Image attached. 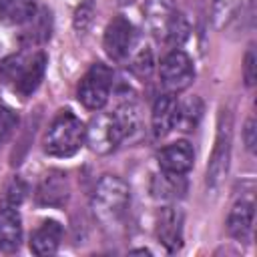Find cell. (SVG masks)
Instances as JSON below:
<instances>
[{"instance_id":"cell-3","label":"cell","mask_w":257,"mask_h":257,"mask_svg":"<svg viewBox=\"0 0 257 257\" xmlns=\"http://www.w3.org/2000/svg\"><path fill=\"white\" fill-rule=\"evenodd\" d=\"M86 139V126L82 120L70 112L62 110L56 114L52 124L48 126V133L44 137V153L50 157H72Z\"/></svg>"},{"instance_id":"cell-23","label":"cell","mask_w":257,"mask_h":257,"mask_svg":"<svg viewBox=\"0 0 257 257\" xmlns=\"http://www.w3.org/2000/svg\"><path fill=\"white\" fill-rule=\"evenodd\" d=\"M26 193H28V189H26V183L22 181V179H12L8 185H6V189H4V197H2V203L4 205H8V207H18L22 201H24V197H26Z\"/></svg>"},{"instance_id":"cell-5","label":"cell","mask_w":257,"mask_h":257,"mask_svg":"<svg viewBox=\"0 0 257 257\" xmlns=\"http://www.w3.org/2000/svg\"><path fill=\"white\" fill-rule=\"evenodd\" d=\"M231 139H233V116H231V110L225 108L219 114L215 147H213L211 161L207 167V185L209 187H219V183L225 179V175L229 171Z\"/></svg>"},{"instance_id":"cell-27","label":"cell","mask_w":257,"mask_h":257,"mask_svg":"<svg viewBox=\"0 0 257 257\" xmlns=\"http://www.w3.org/2000/svg\"><path fill=\"white\" fill-rule=\"evenodd\" d=\"M131 253H145V255H151V251H149V249H133Z\"/></svg>"},{"instance_id":"cell-17","label":"cell","mask_w":257,"mask_h":257,"mask_svg":"<svg viewBox=\"0 0 257 257\" xmlns=\"http://www.w3.org/2000/svg\"><path fill=\"white\" fill-rule=\"evenodd\" d=\"M38 12L36 0H0V20L8 24H26Z\"/></svg>"},{"instance_id":"cell-8","label":"cell","mask_w":257,"mask_h":257,"mask_svg":"<svg viewBox=\"0 0 257 257\" xmlns=\"http://www.w3.org/2000/svg\"><path fill=\"white\" fill-rule=\"evenodd\" d=\"M133 40H135V28L133 24L124 18V16H116L108 22L106 30H104V38H102V46L104 52L110 60H124L131 54L133 48Z\"/></svg>"},{"instance_id":"cell-22","label":"cell","mask_w":257,"mask_h":257,"mask_svg":"<svg viewBox=\"0 0 257 257\" xmlns=\"http://www.w3.org/2000/svg\"><path fill=\"white\" fill-rule=\"evenodd\" d=\"M241 0H213V22L217 28H221L223 24H227L235 10L239 8Z\"/></svg>"},{"instance_id":"cell-19","label":"cell","mask_w":257,"mask_h":257,"mask_svg":"<svg viewBox=\"0 0 257 257\" xmlns=\"http://www.w3.org/2000/svg\"><path fill=\"white\" fill-rule=\"evenodd\" d=\"M203 116V102L199 96H189L185 102H179V116H177V126L179 131H195Z\"/></svg>"},{"instance_id":"cell-21","label":"cell","mask_w":257,"mask_h":257,"mask_svg":"<svg viewBox=\"0 0 257 257\" xmlns=\"http://www.w3.org/2000/svg\"><path fill=\"white\" fill-rule=\"evenodd\" d=\"M16 126H18V114L12 108L0 104V147H4L12 139Z\"/></svg>"},{"instance_id":"cell-11","label":"cell","mask_w":257,"mask_h":257,"mask_svg":"<svg viewBox=\"0 0 257 257\" xmlns=\"http://www.w3.org/2000/svg\"><path fill=\"white\" fill-rule=\"evenodd\" d=\"M70 197V185L66 173L50 171L36 187V201L44 207H62Z\"/></svg>"},{"instance_id":"cell-2","label":"cell","mask_w":257,"mask_h":257,"mask_svg":"<svg viewBox=\"0 0 257 257\" xmlns=\"http://www.w3.org/2000/svg\"><path fill=\"white\" fill-rule=\"evenodd\" d=\"M46 62L48 60L42 50L32 54H12L0 62V78L12 84L18 94L30 96L44 78Z\"/></svg>"},{"instance_id":"cell-6","label":"cell","mask_w":257,"mask_h":257,"mask_svg":"<svg viewBox=\"0 0 257 257\" xmlns=\"http://www.w3.org/2000/svg\"><path fill=\"white\" fill-rule=\"evenodd\" d=\"M124 133L114 112H96L86 126V145L96 155H110L122 143Z\"/></svg>"},{"instance_id":"cell-15","label":"cell","mask_w":257,"mask_h":257,"mask_svg":"<svg viewBox=\"0 0 257 257\" xmlns=\"http://www.w3.org/2000/svg\"><path fill=\"white\" fill-rule=\"evenodd\" d=\"M253 217H255V207L253 201L241 199L237 201L227 217V231L231 237L239 239V241H247L251 231H253Z\"/></svg>"},{"instance_id":"cell-13","label":"cell","mask_w":257,"mask_h":257,"mask_svg":"<svg viewBox=\"0 0 257 257\" xmlns=\"http://www.w3.org/2000/svg\"><path fill=\"white\" fill-rule=\"evenodd\" d=\"M143 12H145V20H147L149 30L159 40H165L167 30H169L175 14H177L173 0H147Z\"/></svg>"},{"instance_id":"cell-10","label":"cell","mask_w":257,"mask_h":257,"mask_svg":"<svg viewBox=\"0 0 257 257\" xmlns=\"http://www.w3.org/2000/svg\"><path fill=\"white\" fill-rule=\"evenodd\" d=\"M177 116H179V100L175 92H163L157 96L153 102V112H151V128L157 139L167 137L175 126H177Z\"/></svg>"},{"instance_id":"cell-20","label":"cell","mask_w":257,"mask_h":257,"mask_svg":"<svg viewBox=\"0 0 257 257\" xmlns=\"http://www.w3.org/2000/svg\"><path fill=\"white\" fill-rule=\"evenodd\" d=\"M153 64L155 60H153V52L149 46H141L131 58V70L139 78H149L153 72Z\"/></svg>"},{"instance_id":"cell-12","label":"cell","mask_w":257,"mask_h":257,"mask_svg":"<svg viewBox=\"0 0 257 257\" xmlns=\"http://www.w3.org/2000/svg\"><path fill=\"white\" fill-rule=\"evenodd\" d=\"M157 237L167 247L169 253H175L183 245V215L175 207H165L159 213Z\"/></svg>"},{"instance_id":"cell-1","label":"cell","mask_w":257,"mask_h":257,"mask_svg":"<svg viewBox=\"0 0 257 257\" xmlns=\"http://www.w3.org/2000/svg\"><path fill=\"white\" fill-rule=\"evenodd\" d=\"M128 207H131L128 185L116 175H104L96 183L90 199V209L94 219L104 229H114L124 221Z\"/></svg>"},{"instance_id":"cell-25","label":"cell","mask_w":257,"mask_h":257,"mask_svg":"<svg viewBox=\"0 0 257 257\" xmlns=\"http://www.w3.org/2000/svg\"><path fill=\"white\" fill-rule=\"evenodd\" d=\"M255 52L249 50L245 54V60H243V78H245V84L247 86H253L255 84V78H257V72H255Z\"/></svg>"},{"instance_id":"cell-24","label":"cell","mask_w":257,"mask_h":257,"mask_svg":"<svg viewBox=\"0 0 257 257\" xmlns=\"http://www.w3.org/2000/svg\"><path fill=\"white\" fill-rule=\"evenodd\" d=\"M90 22H92V6L90 4L78 6L76 12H74V28L80 30V32H84L90 26Z\"/></svg>"},{"instance_id":"cell-7","label":"cell","mask_w":257,"mask_h":257,"mask_svg":"<svg viewBox=\"0 0 257 257\" xmlns=\"http://www.w3.org/2000/svg\"><path fill=\"white\" fill-rule=\"evenodd\" d=\"M159 74H161V80H163L165 88H169V92H177V90L187 88L193 82L195 68H193V62H191L189 54L175 48L161 60Z\"/></svg>"},{"instance_id":"cell-18","label":"cell","mask_w":257,"mask_h":257,"mask_svg":"<svg viewBox=\"0 0 257 257\" xmlns=\"http://www.w3.org/2000/svg\"><path fill=\"white\" fill-rule=\"evenodd\" d=\"M52 18H50V12L48 10H42V12H36L34 14V18L30 20V22H26V24H30L24 32H22V36H20V40H22V44L24 46H36V44H42V42H46L48 38H50V30H52Z\"/></svg>"},{"instance_id":"cell-14","label":"cell","mask_w":257,"mask_h":257,"mask_svg":"<svg viewBox=\"0 0 257 257\" xmlns=\"http://www.w3.org/2000/svg\"><path fill=\"white\" fill-rule=\"evenodd\" d=\"M22 243V219L16 207L2 205L0 209V251L14 253Z\"/></svg>"},{"instance_id":"cell-26","label":"cell","mask_w":257,"mask_h":257,"mask_svg":"<svg viewBox=\"0 0 257 257\" xmlns=\"http://www.w3.org/2000/svg\"><path fill=\"white\" fill-rule=\"evenodd\" d=\"M243 141H245V147L247 151H255V145H257V126H255V118H247L245 122V128H243Z\"/></svg>"},{"instance_id":"cell-9","label":"cell","mask_w":257,"mask_h":257,"mask_svg":"<svg viewBox=\"0 0 257 257\" xmlns=\"http://www.w3.org/2000/svg\"><path fill=\"white\" fill-rule=\"evenodd\" d=\"M157 159H159V167L163 173L183 177L193 167L195 151H193V145L189 141H177V143L163 147L159 151Z\"/></svg>"},{"instance_id":"cell-4","label":"cell","mask_w":257,"mask_h":257,"mask_svg":"<svg viewBox=\"0 0 257 257\" xmlns=\"http://www.w3.org/2000/svg\"><path fill=\"white\" fill-rule=\"evenodd\" d=\"M112 70L102 64V62H94L86 74L82 76L78 88H76V96L80 100V104L88 110H100L108 96H110V88H112Z\"/></svg>"},{"instance_id":"cell-16","label":"cell","mask_w":257,"mask_h":257,"mask_svg":"<svg viewBox=\"0 0 257 257\" xmlns=\"http://www.w3.org/2000/svg\"><path fill=\"white\" fill-rule=\"evenodd\" d=\"M62 241V225L54 219L44 221L30 237V251L34 255H52L56 253V249L60 247Z\"/></svg>"}]
</instances>
